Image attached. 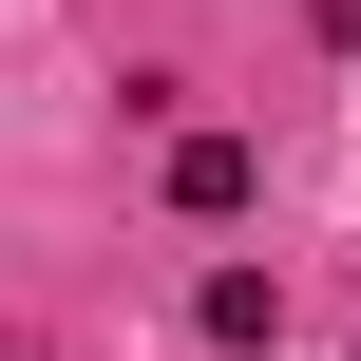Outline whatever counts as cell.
Listing matches in <instances>:
<instances>
[{
    "label": "cell",
    "mask_w": 361,
    "mask_h": 361,
    "mask_svg": "<svg viewBox=\"0 0 361 361\" xmlns=\"http://www.w3.org/2000/svg\"><path fill=\"white\" fill-rule=\"evenodd\" d=\"M190 324H209V343H267V324H286V286H267V267H209V286H190Z\"/></svg>",
    "instance_id": "obj_2"
},
{
    "label": "cell",
    "mask_w": 361,
    "mask_h": 361,
    "mask_svg": "<svg viewBox=\"0 0 361 361\" xmlns=\"http://www.w3.org/2000/svg\"><path fill=\"white\" fill-rule=\"evenodd\" d=\"M0 361H38V324H0Z\"/></svg>",
    "instance_id": "obj_3"
},
{
    "label": "cell",
    "mask_w": 361,
    "mask_h": 361,
    "mask_svg": "<svg viewBox=\"0 0 361 361\" xmlns=\"http://www.w3.org/2000/svg\"><path fill=\"white\" fill-rule=\"evenodd\" d=\"M247 190H267V152H247V133H171V209H190V228H228Z\"/></svg>",
    "instance_id": "obj_1"
}]
</instances>
